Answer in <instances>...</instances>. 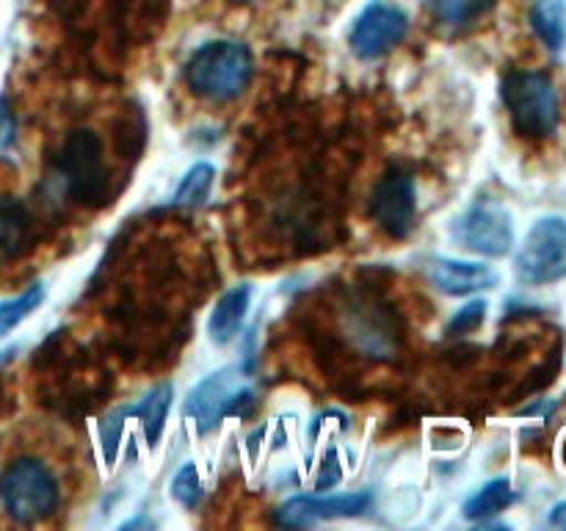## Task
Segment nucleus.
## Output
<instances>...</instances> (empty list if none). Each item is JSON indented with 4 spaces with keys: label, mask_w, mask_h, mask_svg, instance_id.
<instances>
[{
    "label": "nucleus",
    "mask_w": 566,
    "mask_h": 531,
    "mask_svg": "<svg viewBox=\"0 0 566 531\" xmlns=\"http://www.w3.org/2000/svg\"><path fill=\"white\" fill-rule=\"evenodd\" d=\"M252 53L247 44L219 39L208 42L188 59L186 83L197 97L205 100H232L243 94V88L252 81Z\"/></svg>",
    "instance_id": "f257e3e1"
},
{
    "label": "nucleus",
    "mask_w": 566,
    "mask_h": 531,
    "mask_svg": "<svg viewBox=\"0 0 566 531\" xmlns=\"http://www.w3.org/2000/svg\"><path fill=\"white\" fill-rule=\"evenodd\" d=\"M501 97L523 138H547L562 119V100L551 75L539 70H512L501 83Z\"/></svg>",
    "instance_id": "f03ea898"
},
{
    "label": "nucleus",
    "mask_w": 566,
    "mask_h": 531,
    "mask_svg": "<svg viewBox=\"0 0 566 531\" xmlns=\"http://www.w3.org/2000/svg\"><path fill=\"white\" fill-rule=\"evenodd\" d=\"M0 501L17 523H36L59 507V481L42 459L22 457L0 476Z\"/></svg>",
    "instance_id": "7ed1b4c3"
},
{
    "label": "nucleus",
    "mask_w": 566,
    "mask_h": 531,
    "mask_svg": "<svg viewBox=\"0 0 566 531\" xmlns=\"http://www.w3.org/2000/svg\"><path fill=\"white\" fill-rule=\"evenodd\" d=\"M254 402V393L249 387V376L241 365H230L208 379L199 382L191 391L186 404V415L193 418L202 435L213 431L227 415H243Z\"/></svg>",
    "instance_id": "20e7f679"
},
{
    "label": "nucleus",
    "mask_w": 566,
    "mask_h": 531,
    "mask_svg": "<svg viewBox=\"0 0 566 531\" xmlns=\"http://www.w3.org/2000/svg\"><path fill=\"white\" fill-rule=\"evenodd\" d=\"M59 177L64 191L81 205H103L108 194V169L103 144L92 131H72L59 155Z\"/></svg>",
    "instance_id": "39448f33"
},
{
    "label": "nucleus",
    "mask_w": 566,
    "mask_h": 531,
    "mask_svg": "<svg viewBox=\"0 0 566 531\" xmlns=\"http://www.w3.org/2000/svg\"><path fill=\"white\" fill-rule=\"evenodd\" d=\"M517 277L528 285H547L566 277V219L547 216L525 236L523 249L514 260Z\"/></svg>",
    "instance_id": "423d86ee"
},
{
    "label": "nucleus",
    "mask_w": 566,
    "mask_h": 531,
    "mask_svg": "<svg viewBox=\"0 0 566 531\" xmlns=\"http://www.w3.org/2000/svg\"><path fill=\"white\" fill-rule=\"evenodd\" d=\"M453 238L470 252L503 258L512 252L514 243L512 214L495 199H479L453 221Z\"/></svg>",
    "instance_id": "0eeeda50"
},
{
    "label": "nucleus",
    "mask_w": 566,
    "mask_h": 531,
    "mask_svg": "<svg viewBox=\"0 0 566 531\" xmlns=\"http://www.w3.org/2000/svg\"><path fill=\"white\" fill-rule=\"evenodd\" d=\"M409 31V17L403 14L398 6L374 3L365 6L359 17L354 20L352 33H348V44H352L354 55L363 61L379 59V55L390 53Z\"/></svg>",
    "instance_id": "6e6552de"
},
{
    "label": "nucleus",
    "mask_w": 566,
    "mask_h": 531,
    "mask_svg": "<svg viewBox=\"0 0 566 531\" xmlns=\"http://www.w3.org/2000/svg\"><path fill=\"white\" fill-rule=\"evenodd\" d=\"M370 214L387 236L407 238L418 225V191L412 175L390 171L381 177L370 197Z\"/></svg>",
    "instance_id": "1a4fd4ad"
},
{
    "label": "nucleus",
    "mask_w": 566,
    "mask_h": 531,
    "mask_svg": "<svg viewBox=\"0 0 566 531\" xmlns=\"http://www.w3.org/2000/svg\"><path fill=\"white\" fill-rule=\"evenodd\" d=\"M374 507V492H343V496H296L285 501L276 512L282 525L291 529H304V525L324 523V520L337 518H357Z\"/></svg>",
    "instance_id": "9d476101"
},
{
    "label": "nucleus",
    "mask_w": 566,
    "mask_h": 531,
    "mask_svg": "<svg viewBox=\"0 0 566 531\" xmlns=\"http://www.w3.org/2000/svg\"><path fill=\"white\" fill-rule=\"evenodd\" d=\"M429 280L437 291L446 296H470L475 291L497 285V271L486 263H470V260L437 258L429 266Z\"/></svg>",
    "instance_id": "9b49d317"
},
{
    "label": "nucleus",
    "mask_w": 566,
    "mask_h": 531,
    "mask_svg": "<svg viewBox=\"0 0 566 531\" xmlns=\"http://www.w3.org/2000/svg\"><path fill=\"white\" fill-rule=\"evenodd\" d=\"M249 302H252V288L249 285H235L227 293H221V299L216 302L213 313L208 319V335L216 346H227L238 337L243 321H247Z\"/></svg>",
    "instance_id": "f8f14e48"
},
{
    "label": "nucleus",
    "mask_w": 566,
    "mask_h": 531,
    "mask_svg": "<svg viewBox=\"0 0 566 531\" xmlns=\"http://www.w3.org/2000/svg\"><path fill=\"white\" fill-rule=\"evenodd\" d=\"M31 214L17 197H0V263L20 258L31 243Z\"/></svg>",
    "instance_id": "ddd939ff"
},
{
    "label": "nucleus",
    "mask_w": 566,
    "mask_h": 531,
    "mask_svg": "<svg viewBox=\"0 0 566 531\" xmlns=\"http://www.w3.org/2000/svg\"><path fill=\"white\" fill-rule=\"evenodd\" d=\"M171 398H175V387H171L169 382H164V385H155L142 402L133 404V415L142 420V429H144V437H147L149 448L158 446L160 435H164Z\"/></svg>",
    "instance_id": "4468645a"
},
{
    "label": "nucleus",
    "mask_w": 566,
    "mask_h": 531,
    "mask_svg": "<svg viewBox=\"0 0 566 531\" xmlns=\"http://www.w3.org/2000/svg\"><path fill=\"white\" fill-rule=\"evenodd\" d=\"M531 25L536 37L558 53L566 44V3L564 0H536L531 9Z\"/></svg>",
    "instance_id": "2eb2a0df"
},
{
    "label": "nucleus",
    "mask_w": 566,
    "mask_h": 531,
    "mask_svg": "<svg viewBox=\"0 0 566 531\" xmlns=\"http://www.w3.org/2000/svg\"><path fill=\"white\" fill-rule=\"evenodd\" d=\"M497 0H429L431 17L448 28H468L495 9Z\"/></svg>",
    "instance_id": "dca6fc26"
},
{
    "label": "nucleus",
    "mask_w": 566,
    "mask_h": 531,
    "mask_svg": "<svg viewBox=\"0 0 566 531\" xmlns=\"http://www.w3.org/2000/svg\"><path fill=\"white\" fill-rule=\"evenodd\" d=\"M512 501H514L512 481L503 479L501 476V479L486 481V485L481 487L475 496L468 498V503H464V518H470V520L492 518V514L503 512V509H506Z\"/></svg>",
    "instance_id": "f3484780"
},
{
    "label": "nucleus",
    "mask_w": 566,
    "mask_h": 531,
    "mask_svg": "<svg viewBox=\"0 0 566 531\" xmlns=\"http://www.w3.org/2000/svg\"><path fill=\"white\" fill-rule=\"evenodd\" d=\"M44 293H48L44 291V282H33V285H28L25 291L17 293L14 299L0 302V341H3L14 326H20L22 321H25L28 315L44 302Z\"/></svg>",
    "instance_id": "a211bd4d"
},
{
    "label": "nucleus",
    "mask_w": 566,
    "mask_h": 531,
    "mask_svg": "<svg viewBox=\"0 0 566 531\" xmlns=\"http://www.w3.org/2000/svg\"><path fill=\"white\" fill-rule=\"evenodd\" d=\"M216 180V166L208 164V160H199L191 169L186 171L182 183L177 186L175 205H182V208H199V205L208 199L210 188H213Z\"/></svg>",
    "instance_id": "6ab92c4d"
},
{
    "label": "nucleus",
    "mask_w": 566,
    "mask_h": 531,
    "mask_svg": "<svg viewBox=\"0 0 566 531\" xmlns=\"http://www.w3.org/2000/svg\"><path fill=\"white\" fill-rule=\"evenodd\" d=\"M133 415V404L130 407H119L114 413H108L99 424V442H103V459L105 465H114L116 451H119L122 442V431H125V418Z\"/></svg>",
    "instance_id": "aec40b11"
},
{
    "label": "nucleus",
    "mask_w": 566,
    "mask_h": 531,
    "mask_svg": "<svg viewBox=\"0 0 566 531\" xmlns=\"http://www.w3.org/2000/svg\"><path fill=\"white\" fill-rule=\"evenodd\" d=\"M171 496L175 501H180L182 507L193 509L202 501V481H199V470L193 462H186L171 479Z\"/></svg>",
    "instance_id": "412c9836"
},
{
    "label": "nucleus",
    "mask_w": 566,
    "mask_h": 531,
    "mask_svg": "<svg viewBox=\"0 0 566 531\" xmlns=\"http://www.w3.org/2000/svg\"><path fill=\"white\" fill-rule=\"evenodd\" d=\"M486 319V302L484 299H475V302L464 304L457 315L448 324V335H468V332L479 330Z\"/></svg>",
    "instance_id": "4be33fe9"
},
{
    "label": "nucleus",
    "mask_w": 566,
    "mask_h": 531,
    "mask_svg": "<svg viewBox=\"0 0 566 531\" xmlns=\"http://www.w3.org/2000/svg\"><path fill=\"white\" fill-rule=\"evenodd\" d=\"M17 142V119L9 111V103L0 100V153H9Z\"/></svg>",
    "instance_id": "5701e85b"
},
{
    "label": "nucleus",
    "mask_w": 566,
    "mask_h": 531,
    "mask_svg": "<svg viewBox=\"0 0 566 531\" xmlns=\"http://www.w3.org/2000/svg\"><path fill=\"white\" fill-rule=\"evenodd\" d=\"M343 476L340 465H337V454L335 448H329V454L324 457V468H321V476H318V490H326V487L337 485Z\"/></svg>",
    "instance_id": "b1692460"
},
{
    "label": "nucleus",
    "mask_w": 566,
    "mask_h": 531,
    "mask_svg": "<svg viewBox=\"0 0 566 531\" xmlns=\"http://www.w3.org/2000/svg\"><path fill=\"white\" fill-rule=\"evenodd\" d=\"M547 523L556 525V529H564L566 531V501L556 503V507H553V512H551V518H547Z\"/></svg>",
    "instance_id": "393cba45"
},
{
    "label": "nucleus",
    "mask_w": 566,
    "mask_h": 531,
    "mask_svg": "<svg viewBox=\"0 0 566 531\" xmlns=\"http://www.w3.org/2000/svg\"><path fill=\"white\" fill-rule=\"evenodd\" d=\"M232 3H258V0H232Z\"/></svg>",
    "instance_id": "a878e982"
}]
</instances>
